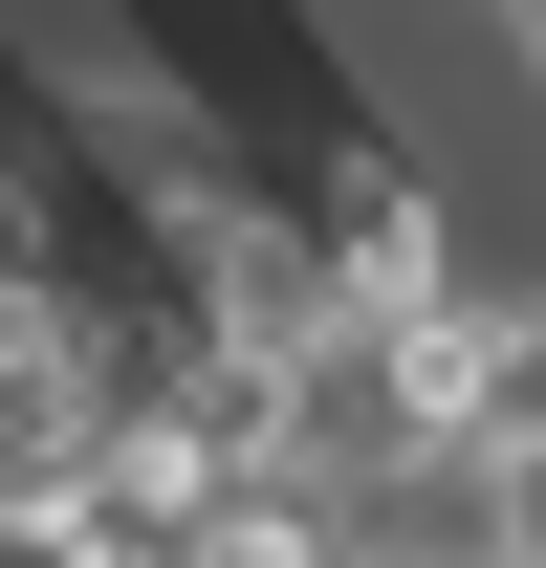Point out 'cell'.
I'll use <instances>...</instances> for the list:
<instances>
[{
  "instance_id": "cell-1",
  "label": "cell",
  "mask_w": 546,
  "mask_h": 568,
  "mask_svg": "<svg viewBox=\"0 0 546 568\" xmlns=\"http://www.w3.org/2000/svg\"><path fill=\"white\" fill-rule=\"evenodd\" d=\"M153 568H350V547H328V503H306V481H219Z\"/></svg>"
}]
</instances>
